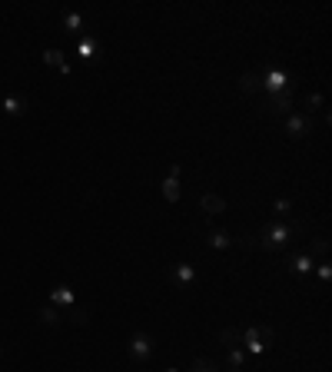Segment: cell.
Wrapping results in <instances>:
<instances>
[{
  "mask_svg": "<svg viewBox=\"0 0 332 372\" xmlns=\"http://www.w3.org/2000/svg\"><path fill=\"white\" fill-rule=\"evenodd\" d=\"M226 362H230V365H233V369H239V365H243V362H246V356H243V349H239V346H233V349H230V356H226Z\"/></svg>",
  "mask_w": 332,
  "mask_h": 372,
  "instance_id": "16",
  "label": "cell"
},
{
  "mask_svg": "<svg viewBox=\"0 0 332 372\" xmlns=\"http://www.w3.org/2000/svg\"><path fill=\"white\" fill-rule=\"evenodd\" d=\"M312 253H316V256H325V253H329V243H325V239H316V243L309 246V256H312Z\"/></svg>",
  "mask_w": 332,
  "mask_h": 372,
  "instance_id": "20",
  "label": "cell"
},
{
  "mask_svg": "<svg viewBox=\"0 0 332 372\" xmlns=\"http://www.w3.org/2000/svg\"><path fill=\"white\" fill-rule=\"evenodd\" d=\"M180 180H170V176H166L163 180V196H166V203H176V199H180Z\"/></svg>",
  "mask_w": 332,
  "mask_h": 372,
  "instance_id": "11",
  "label": "cell"
},
{
  "mask_svg": "<svg viewBox=\"0 0 332 372\" xmlns=\"http://www.w3.org/2000/svg\"><path fill=\"white\" fill-rule=\"evenodd\" d=\"M296 233H302V226H286V223H272V226H266V230L259 233V246H262V249H276V246L289 243V239H293Z\"/></svg>",
  "mask_w": 332,
  "mask_h": 372,
  "instance_id": "1",
  "label": "cell"
},
{
  "mask_svg": "<svg viewBox=\"0 0 332 372\" xmlns=\"http://www.w3.org/2000/svg\"><path fill=\"white\" fill-rule=\"evenodd\" d=\"M199 209L206 216H219V213H226V199L216 196V193H206V196H199Z\"/></svg>",
  "mask_w": 332,
  "mask_h": 372,
  "instance_id": "4",
  "label": "cell"
},
{
  "mask_svg": "<svg viewBox=\"0 0 332 372\" xmlns=\"http://www.w3.org/2000/svg\"><path fill=\"white\" fill-rule=\"evenodd\" d=\"M272 339H276V336H272L269 326H249V329L243 333V346L249 349V352H262V349H269Z\"/></svg>",
  "mask_w": 332,
  "mask_h": 372,
  "instance_id": "2",
  "label": "cell"
},
{
  "mask_svg": "<svg viewBox=\"0 0 332 372\" xmlns=\"http://www.w3.org/2000/svg\"><path fill=\"white\" fill-rule=\"evenodd\" d=\"M130 356L133 359H150L153 356V336H146V333H136L133 339H130Z\"/></svg>",
  "mask_w": 332,
  "mask_h": 372,
  "instance_id": "3",
  "label": "cell"
},
{
  "mask_svg": "<svg viewBox=\"0 0 332 372\" xmlns=\"http://www.w3.org/2000/svg\"><path fill=\"white\" fill-rule=\"evenodd\" d=\"M319 276H322V279H329V276H332V270H329V262H322V266H319Z\"/></svg>",
  "mask_w": 332,
  "mask_h": 372,
  "instance_id": "24",
  "label": "cell"
},
{
  "mask_svg": "<svg viewBox=\"0 0 332 372\" xmlns=\"http://www.w3.org/2000/svg\"><path fill=\"white\" fill-rule=\"evenodd\" d=\"M170 372H176V369H170Z\"/></svg>",
  "mask_w": 332,
  "mask_h": 372,
  "instance_id": "25",
  "label": "cell"
},
{
  "mask_svg": "<svg viewBox=\"0 0 332 372\" xmlns=\"http://www.w3.org/2000/svg\"><path fill=\"white\" fill-rule=\"evenodd\" d=\"M302 107H306L309 113H312V110H322V93H309L306 100H302Z\"/></svg>",
  "mask_w": 332,
  "mask_h": 372,
  "instance_id": "17",
  "label": "cell"
},
{
  "mask_svg": "<svg viewBox=\"0 0 332 372\" xmlns=\"http://www.w3.org/2000/svg\"><path fill=\"white\" fill-rule=\"evenodd\" d=\"M193 276H196V270L186 266V262H180V266L170 270V279H173V283H193Z\"/></svg>",
  "mask_w": 332,
  "mask_h": 372,
  "instance_id": "9",
  "label": "cell"
},
{
  "mask_svg": "<svg viewBox=\"0 0 332 372\" xmlns=\"http://www.w3.org/2000/svg\"><path fill=\"white\" fill-rule=\"evenodd\" d=\"M40 319H43V323H47V326H57V323H60V319H64V316H60L57 309H47V306H43V309H40Z\"/></svg>",
  "mask_w": 332,
  "mask_h": 372,
  "instance_id": "18",
  "label": "cell"
},
{
  "mask_svg": "<svg viewBox=\"0 0 332 372\" xmlns=\"http://www.w3.org/2000/svg\"><path fill=\"white\" fill-rule=\"evenodd\" d=\"M262 80H259V73H243V80H239V90H243V93H256V87H259Z\"/></svg>",
  "mask_w": 332,
  "mask_h": 372,
  "instance_id": "13",
  "label": "cell"
},
{
  "mask_svg": "<svg viewBox=\"0 0 332 372\" xmlns=\"http://www.w3.org/2000/svg\"><path fill=\"white\" fill-rule=\"evenodd\" d=\"M219 339L223 342H226V346H243V333H239V329H223V333H219Z\"/></svg>",
  "mask_w": 332,
  "mask_h": 372,
  "instance_id": "14",
  "label": "cell"
},
{
  "mask_svg": "<svg viewBox=\"0 0 332 372\" xmlns=\"http://www.w3.org/2000/svg\"><path fill=\"white\" fill-rule=\"evenodd\" d=\"M50 299L60 302V306H73V289L70 286H57L53 293H50Z\"/></svg>",
  "mask_w": 332,
  "mask_h": 372,
  "instance_id": "12",
  "label": "cell"
},
{
  "mask_svg": "<svg viewBox=\"0 0 332 372\" xmlns=\"http://www.w3.org/2000/svg\"><path fill=\"white\" fill-rule=\"evenodd\" d=\"M4 110H7L10 117H17V113H24V100H17V96H10V100L4 103Z\"/></svg>",
  "mask_w": 332,
  "mask_h": 372,
  "instance_id": "19",
  "label": "cell"
},
{
  "mask_svg": "<svg viewBox=\"0 0 332 372\" xmlns=\"http://www.w3.org/2000/svg\"><path fill=\"white\" fill-rule=\"evenodd\" d=\"M193 372H216V365L206 362V359H196V362H193Z\"/></svg>",
  "mask_w": 332,
  "mask_h": 372,
  "instance_id": "22",
  "label": "cell"
},
{
  "mask_svg": "<svg viewBox=\"0 0 332 372\" xmlns=\"http://www.w3.org/2000/svg\"><path fill=\"white\" fill-rule=\"evenodd\" d=\"M43 60H47L50 67H60V70H64V73L70 70V67L64 64V54H60V50H47V54H43Z\"/></svg>",
  "mask_w": 332,
  "mask_h": 372,
  "instance_id": "15",
  "label": "cell"
},
{
  "mask_svg": "<svg viewBox=\"0 0 332 372\" xmlns=\"http://www.w3.org/2000/svg\"><path fill=\"white\" fill-rule=\"evenodd\" d=\"M286 80H289V77H286L283 70H272V73L266 77V87H269V93H279V90H286Z\"/></svg>",
  "mask_w": 332,
  "mask_h": 372,
  "instance_id": "10",
  "label": "cell"
},
{
  "mask_svg": "<svg viewBox=\"0 0 332 372\" xmlns=\"http://www.w3.org/2000/svg\"><path fill=\"white\" fill-rule=\"evenodd\" d=\"M289 266H293L296 273H302V276H306V273H312V266H316V259H312V256L309 253H302V256H289Z\"/></svg>",
  "mask_w": 332,
  "mask_h": 372,
  "instance_id": "8",
  "label": "cell"
},
{
  "mask_svg": "<svg viewBox=\"0 0 332 372\" xmlns=\"http://www.w3.org/2000/svg\"><path fill=\"white\" fill-rule=\"evenodd\" d=\"M269 103H272V107H269L272 113H289V107H293V93H289V90H279V93L269 96Z\"/></svg>",
  "mask_w": 332,
  "mask_h": 372,
  "instance_id": "7",
  "label": "cell"
},
{
  "mask_svg": "<svg viewBox=\"0 0 332 372\" xmlns=\"http://www.w3.org/2000/svg\"><path fill=\"white\" fill-rule=\"evenodd\" d=\"M206 243L213 246V249H233L236 239H233L230 233H223V230H209V233H206Z\"/></svg>",
  "mask_w": 332,
  "mask_h": 372,
  "instance_id": "6",
  "label": "cell"
},
{
  "mask_svg": "<svg viewBox=\"0 0 332 372\" xmlns=\"http://www.w3.org/2000/svg\"><path fill=\"white\" fill-rule=\"evenodd\" d=\"M286 133L293 136V140L312 133V120H309V117H289V120H286Z\"/></svg>",
  "mask_w": 332,
  "mask_h": 372,
  "instance_id": "5",
  "label": "cell"
},
{
  "mask_svg": "<svg viewBox=\"0 0 332 372\" xmlns=\"http://www.w3.org/2000/svg\"><path fill=\"white\" fill-rule=\"evenodd\" d=\"M64 24H67V30L73 33V30H80V24H83V20H80V14H67V17H64Z\"/></svg>",
  "mask_w": 332,
  "mask_h": 372,
  "instance_id": "21",
  "label": "cell"
},
{
  "mask_svg": "<svg viewBox=\"0 0 332 372\" xmlns=\"http://www.w3.org/2000/svg\"><path fill=\"white\" fill-rule=\"evenodd\" d=\"M80 57H93V43H90V40H87V43H80Z\"/></svg>",
  "mask_w": 332,
  "mask_h": 372,
  "instance_id": "23",
  "label": "cell"
}]
</instances>
